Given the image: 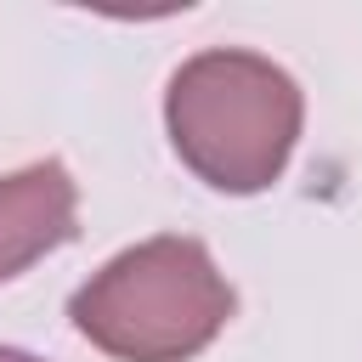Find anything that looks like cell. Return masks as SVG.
I'll return each mask as SVG.
<instances>
[{"label":"cell","mask_w":362,"mask_h":362,"mask_svg":"<svg viewBox=\"0 0 362 362\" xmlns=\"http://www.w3.org/2000/svg\"><path fill=\"white\" fill-rule=\"evenodd\" d=\"M305 96L260 51H198L170 74L164 124L175 158L215 192H266L300 141Z\"/></svg>","instance_id":"6da1fadb"},{"label":"cell","mask_w":362,"mask_h":362,"mask_svg":"<svg viewBox=\"0 0 362 362\" xmlns=\"http://www.w3.org/2000/svg\"><path fill=\"white\" fill-rule=\"evenodd\" d=\"M238 294L198 238L164 232L74 288V328L113 362H192L232 322Z\"/></svg>","instance_id":"7a4b0ae2"},{"label":"cell","mask_w":362,"mask_h":362,"mask_svg":"<svg viewBox=\"0 0 362 362\" xmlns=\"http://www.w3.org/2000/svg\"><path fill=\"white\" fill-rule=\"evenodd\" d=\"M79 187L68 164L40 158L11 175H0V283L28 272L40 255L62 249L79 226Z\"/></svg>","instance_id":"3957f363"},{"label":"cell","mask_w":362,"mask_h":362,"mask_svg":"<svg viewBox=\"0 0 362 362\" xmlns=\"http://www.w3.org/2000/svg\"><path fill=\"white\" fill-rule=\"evenodd\" d=\"M0 362H40V356H28V351H11V345H0Z\"/></svg>","instance_id":"277c9868"}]
</instances>
